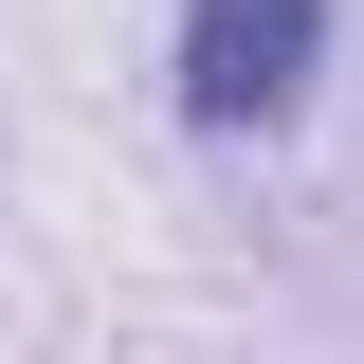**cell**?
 I'll use <instances>...</instances> for the list:
<instances>
[{
  "label": "cell",
  "instance_id": "cell-1",
  "mask_svg": "<svg viewBox=\"0 0 364 364\" xmlns=\"http://www.w3.org/2000/svg\"><path fill=\"white\" fill-rule=\"evenodd\" d=\"M182 128H291L328 73V0H182Z\"/></svg>",
  "mask_w": 364,
  "mask_h": 364
}]
</instances>
